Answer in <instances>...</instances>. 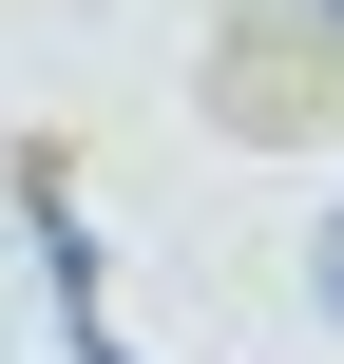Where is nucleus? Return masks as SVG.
<instances>
[{
  "label": "nucleus",
  "mask_w": 344,
  "mask_h": 364,
  "mask_svg": "<svg viewBox=\"0 0 344 364\" xmlns=\"http://www.w3.org/2000/svg\"><path fill=\"white\" fill-rule=\"evenodd\" d=\"M326 307H344V230H326Z\"/></svg>",
  "instance_id": "1"
},
{
  "label": "nucleus",
  "mask_w": 344,
  "mask_h": 364,
  "mask_svg": "<svg viewBox=\"0 0 344 364\" xmlns=\"http://www.w3.org/2000/svg\"><path fill=\"white\" fill-rule=\"evenodd\" d=\"M96 364H115V346H96Z\"/></svg>",
  "instance_id": "2"
}]
</instances>
